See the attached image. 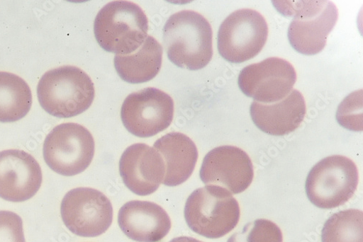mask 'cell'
<instances>
[{"mask_svg":"<svg viewBox=\"0 0 363 242\" xmlns=\"http://www.w3.org/2000/svg\"><path fill=\"white\" fill-rule=\"evenodd\" d=\"M163 48L153 37L147 36L141 47L127 55L116 54L114 67L121 79L141 83L155 79L162 64Z\"/></svg>","mask_w":363,"mask_h":242,"instance_id":"ac0fdd59","label":"cell"},{"mask_svg":"<svg viewBox=\"0 0 363 242\" xmlns=\"http://www.w3.org/2000/svg\"><path fill=\"white\" fill-rule=\"evenodd\" d=\"M268 32L267 23L258 11H236L225 18L219 28V53L230 63L248 62L262 51L267 40Z\"/></svg>","mask_w":363,"mask_h":242,"instance_id":"ba28073f","label":"cell"},{"mask_svg":"<svg viewBox=\"0 0 363 242\" xmlns=\"http://www.w3.org/2000/svg\"><path fill=\"white\" fill-rule=\"evenodd\" d=\"M213 32L200 13L183 11L174 13L163 28V41L170 62L179 68L198 71L213 56Z\"/></svg>","mask_w":363,"mask_h":242,"instance_id":"6da1fadb","label":"cell"},{"mask_svg":"<svg viewBox=\"0 0 363 242\" xmlns=\"http://www.w3.org/2000/svg\"><path fill=\"white\" fill-rule=\"evenodd\" d=\"M95 141L83 126L66 123L55 127L47 136L43 157L54 172L73 176L84 172L92 163Z\"/></svg>","mask_w":363,"mask_h":242,"instance_id":"52a82bcc","label":"cell"},{"mask_svg":"<svg viewBox=\"0 0 363 242\" xmlns=\"http://www.w3.org/2000/svg\"><path fill=\"white\" fill-rule=\"evenodd\" d=\"M280 8L284 15L293 18L288 29L291 47L298 53L314 55L320 53L327 44V38L334 29L339 13L330 1L286 2Z\"/></svg>","mask_w":363,"mask_h":242,"instance_id":"5b68a950","label":"cell"},{"mask_svg":"<svg viewBox=\"0 0 363 242\" xmlns=\"http://www.w3.org/2000/svg\"><path fill=\"white\" fill-rule=\"evenodd\" d=\"M65 225L74 234L96 237L111 226L113 210L111 201L102 192L92 188L70 190L60 205Z\"/></svg>","mask_w":363,"mask_h":242,"instance_id":"9c48e42d","label":"cell"},{"mask_svg":"<svg viewBox=\"0 0 363 242\" xmlns=\"http://www.w3.org/2000/svg\"><path fill=\"white\" fill-rule=\"evenodd\" d=\"M296 79L295 69L287 60L269 57L242 70L238 83L241 92L255 102L272 104L291 93Z\"/></svg>","mask_w":363,"mask_h":242,"instance_id":"8fae6325","label":"cell"},{"mask_svg":"<svg viewBox=\"0 0 363 242\" xmlns=\"http://www.w3.org/2000/svg\"><path fill=\"white\" fill-rule=\"evenodd\" d=\"M322 242H363V213L350 209L333 215L322 230Z\"/></svg>","mask_w":363,"mask_h":242,"instance_id":"ffe728a7","label":"cell"},{"mask_svg":"<svg viewBox=\"0 0 363 242\" xmlns=\"http://www.w3.org/2000/svg\"><path fill=\"white\" fill-rule=\"evenodd\" d=\"M118 223L123 233L138 242H157L169 232L172 223L160 205L134 200L125 204L118 212Z\"/></svg>","mask_w":363,"mask_h":242,"instance_id":"9a60e30c","label":"cell"},{"mask_svg":"<svg viewBox=\"0 0 363 242\" xmlns=\"http://www.w3.org/2000/svg\"><path fill=\"white\" fill-rule=\"evenodd\" d=\"M41 107L50 115L69 118L85 112L94 103L95 86L81 69L66 66L45 73L38 86Z\"/></svg>","mask_w":363,"mask_h":242,"instance_id":"7a4b0ae2","label":"cell"},{"mask_svg":"<svg viewBox=\"0 0 363 242\" xmlns=\"http://www.w3.org/2000/svg\"><path fill=\"white\" fill-rule=\"evenodd\" d=\"M166 167L163 184L177 187L186 183L194 171L199 153L196 144L179 132L167 134L154 144Z\"/></svg>","mask_w":363,"mask_h":242,"instance_id":"e0dca14e","label":"cell"},{"mask_svg":"<svg viewBox=\"0 0 363 242\" xmlns=\"http://www.w3.org/2000/svg\"><path fill=\"white\" fill-rule=\"evenodd\" d=\"M240 217L238 201L230 192L220 187L199 188L186 201L185 219L189 227L206 238L225 236L236 227Z\"/></svg>","mask_w":363,"mask_h":242,"instance_id":"277c9868","label":"cell"},{"mask_svg":"<svg viewBox=\"0 0 363 242\" xmlns=\"http://www.w3.org/2000/svg\"><path fill=\"white\" fill-rule=\"evenodd\" d=\"M250 114L254 124L272 136H284L294 132L304 120L306 103L296 89L284 99L272 104L253 102Z\"/></svg>","mask_w":363,"mask_h":242,"instance_id":"2e32d148","label":"cell"},{"mask_svg":"<svg viewBox=\"0 0 363 242\" xmlns=\"http://www.w3.org/2000/svg\"><path fill=\"white\" fill-rule=\"evenodd\" d=\"M174 105L163 91L148 87L130 94L124 101L121 117L127 130L148 138L167 129L172 122Z\"/></svg>","mask_w":363,"mask_h":242,"instance_id":"30bf717a","label":"cell"},{"mask_svg":"<svg viewBox=\"0 0 363 242\" xmlns=\"http://www.w3.org/2000/svg\"><path fill=\"white\" fill-rule=\"evenodd\" d=\"M43 183L42 169L31 155L20 149L0 152V197L13 202L33 198Z\"/></svg>","mask_w":363,"mask_h":242,"instance_id":"4fadbf2b","label":"cell"},{"mask_svg":"<svg viewBox=\"0 0 363 242\" xmlns=\"http://www.w3.org/2000/svg\"><path fill=\"white\" fill-rule=\"evenodd\" d=\"M251 159L243 149L235 146H221L205 156L200 178L206 186H217L238 195L247 190L254 178Z\"/></svg>","mask_w":363,"mask_h":242,"instance_id":"7c38bea8","label":"cell"},{"mask_svg":"<svg viewBox=\"0 0 363 242\" xmlns=\"http://www.w3.org/2000/svg\"><path fill=\"white\" fill-rule=\"evenodd\" d=\"M283 240L282 231L275 223L257 219L232 235L228 242H283Z\"/></svg>","mask_w":363,"mask_h":242,"instance_id":"44dd1931","label":"cell"},{"mask_svg":"<svg viewBox=\"0 0 363 242\" xmlns=\"http://www.w3.org/2000/svg\"><path fill=\"white\" fill-rule=\"evenodd\" d=\"M119 172L131 192L147 196L155 193L163 183L166 167L154 147L137 143L130 146L121 157Z\"/></svg>","mask_w":363,"mask_h":242,"instance_id":"5bb4252c","label":"cell"},{"mask_svg":"<svg viewBox=\"0 0 363 242\" xmlns=\"http://www.w3.org/2000/svg\"><path fill=\"white\" fill-rule=\"evenodd\" d=\"M337 120L348 130L362 131V89L351 93L342 102L337 112Z\"/></svg>","mask_w":363,"mask_h":242,"instance_id":"7402d4cb","label":"cell"},{"mask_svg":"<svg viewBox=\"0 0 363 242\" xmlns=\"http://www.w3.org/2000/svg\"><path fill=\"white\" fill-rule=\"evenodd\" d=\"M169 242H203L202 241L189 236H180L172 239Z\"/></svg>","mask_w":363,"mask_h":242,"instance_id":"cb8c5ba5","label":"cell"},{"mask_svg":"<svg viewBox=\"0 0 363 242\" xmlns=\"http://www.w3.org/2000/svg\"><path fill=\"white\" fill-rule=\"evenodd\" d=\"M32 105L33 94L28 83L16 74L0 72V122L20 120Z\"/></svg>","mask_w":363,"mask_h":242,"instance_id":"d6986e66","label":"cell"},{"mask_svg":"<svg viewBox=\"0 0 363 242\" xmlns=\"http://www.w3.org/2000/svg\"><path fill=\"white\" fill-rule=\"evenodd\" d=\"M358 181V170L351 159L332 156L321 160L311 169L306 180V193L316 207L336 208L353 197Z\"/></svg>","mask_w":363,"mask_h":242,"instance_id":"8992f818","label":"cell"},{"mask_svg":"<svg viewBox=\"0 0 363 242\" xmlns=\"http://www.w3.org/2000/svg\"><path fill=\"white\" fill-rule=\"evenodd\" d=\"M0 242H26L23 221L11 211H0Z\"/></svg>","mask_w":363,"mask_h":242,"instance_id":"603a6c76","label":"cell"},{"mask_svg":"<svg viewBox=\"0 0 363 242\" xmlns=\"http://www.w3.org/2000/svg\"><path fill=\"white\" fill-rule=\"evenodd\" d=\"M148 21L137 4L113 1L98 13L94 33L99 45L106 52L127 55L138 50L147 38Z\"/></svg>","mask_w":363,"mask_h":242,"instance_id":"3957f363","label":"cell"}]
</instances>
